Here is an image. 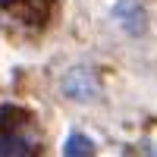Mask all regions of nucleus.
Returning <instances> with one entry per match:
<instances>
[{
	"label": "nucleus",
	"instance_id": "f03ea898",
	"mask_svg": "<svg viewBox=\"0 0 157 157\" xmlns=\"http://www.w3.org/2000/svg\"><path fill=\"white\" fill-rule=\"evenodd\" d=\"M63 157H94V145L82 132H69V138L63 141Z\"/></svg>",
	"mask_w": 157,
	"mask_h": 157
},
{
	"label": "nucleus",
	"instance_id": "f257e3e1",
	"mask_svg": "<svg viewBox=\"0 0 157 157\" xmlns=\"http://www.w3.org/2000/svg\"><path fill=\"white\" fill-rule=\"evenodd\" d=\"M113 16L120 19V25L126 32H132V35L145 32V10L138 6V0H120L113 6Z\"/></svg>",
	"mask_w": 157,
	"mask_h": 157
}]
</instances>
